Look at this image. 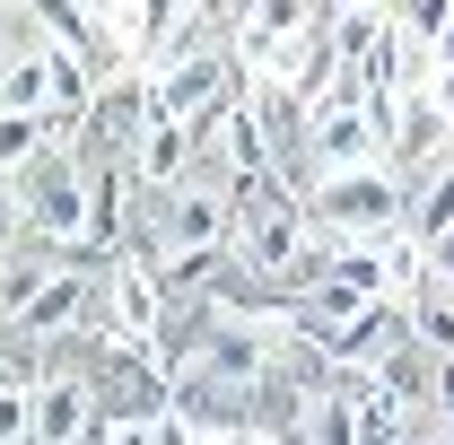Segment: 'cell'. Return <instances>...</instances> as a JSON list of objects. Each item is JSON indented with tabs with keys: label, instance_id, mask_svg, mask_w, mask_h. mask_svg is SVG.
Masks as SVG:
<instances>
[{
	"label": "cell",
	"instance_id": "1",
	"mask_svg": "<svg viewBox=\"0 0 454 445\" xmlns=\"http://www.w3.org/2000/svg\"><path fill=\"white\" fill-rule=\"evenodd\" d=\"M227 236H236V183L227 175H192L175 192H140V219H131V245L149 254V271L192 262V254H227Z\"/></svg>",
	"mask_w": 454,
	"mask_h": 445
},
{
	"label": "cell",
	"instance_id": "6",
	"mask_svg": "<svg viewBox=\"0 0 454 445\" xmlns=\"http://www.w3.org/2000/svg\"><path fill=\"white\" fill-rule=\"evenodd\" d=\"M402 349H411V315H402L394 297H376V306H367V315H358V324H349L324 358H333V367H358V376H376V367H385V358H402Z\"/></svg>",
	"mask_w": 454,
	"mask_h": 445
},
{
	"label": "cell",
	"instance_id": "11",
	"mask_svg": "<svg viewBox=\"0 0 454 445\" xmlns=\"http://www.w3.org/2000/svg\"><path fill=\"white\" fill-rule=\"evenodd\" d=\"M394 27L411 35V44H437L454 27V0H394Z\"/></svg>",
	"mask_w": 454,
	"mask_h": 445
},
{
	"label": "cell",
	"instance_id": "5",
	"mask_svg": "<svg viewBox=\"0 0 454 445\" xmlns=\"http://www.w3.org/2000/svg\"><path fill=\"white\" fill-rule=\"evenodd\" d=\"M297 149H306L315 183H324V175H349V167H385V140L367 131L358 97H349V105H324L315 122H306V140H297Z\"/></svg>",
	"mask_w": 454,
	"mask_h": 445
},
{
	"label": "cell",
	"instance_id": "3",
	"mask_svg": "<svg viewBox=\"0 0 454 445\" xmlns=\"http://www.w3.org/2000/svg\"><path fill=\"white\" fill-rule=\"evenodd\" d=\"M402 210H411V183H402L394 167H349V175H324V183H315V201H306V219H315V236H324V245H349V236H385V227H402Z\"/></svg>",
	"mask_w": 454,
	"mask_h": 445
},
{
	"label": "cell",
	"instance_id": "13",
	"mask_svg": "<svg viewBox=\"0 0 454 445\" xmlns=\"http://www.w3.org/2000/svg\"><path fill=\"white\" fill-rule=\"evenodd\" d=\"M428 271H437V279H454V227L437 236V245H428Z\"/></svg>",
	"mask_w": 454,
	"mask_h": 445
},
{
	"label": "cell",
	"instance_id": "14",
	"mask_svg": "<svg viewBox=\"0 0 454 445\" xmlns=\"http://www.w3.org/2000/svg\"><path fill=\"white\" fill-rule=\"evenodd\" d=\"M402 445H454V428H437V419H411V437Z\"/></svg>",
	"mask_w": 454,
	"mask_h": 445
},
{
	"label": "cell",
	"instance_id": "9",
	"mask_svg": "<svg viewBox=\"0 0 454 445\" xmlns=\"http://www.w3.org/2000/svg\"><path fill=\"white\" fill-rule=\"evenodd\" d=\"M0 113H44V44H35V35L0 70ZM44 122H53V113H44Z\"/></svg>",
	"mask_w": 454,
	"mask_h": 445
},
{
	"label": "cell",
	"instance_id": "10",
	"mask_svg": "<svg viewBox=\"0 0 454 445\" xmlns=\"http://www.w3.org/2000/svg\"><path fill=\"white\" fill-rule=\"evenodd\" d=\"M44 140H53V122H44V113H0V175H18Z\"/></svg>",
	"mask_w": 454,
	"mask_h": 445
},
{
	"label": "cell",
	"instance_id": "8",
	"mask_svg": "<svg viewBox=\"0 0 454 445\" xmlns=\"http://www.w3.org/2000/svg\"><path fill=\"white\" fill-rule=\"evenodd\" d=\"M402 315H411V340L428 349V358H454V279H419L411 297H402Z\"/></svg>",
	"mask_w": 454,
	"mask_h": 445
},
{
	"label": "cell",
	"instance_id": "4",
	"mask_svg": "<svg viewBox=\"0 0 454 445\" xmlns=\"http://www.w3.org/2000/svg\"><path fill=\"white\" fill-rule=\"evenodd\" d=\"M306 27H324L315 0H245V9L227 18V61H236L245 79H262V70L280 61V44H288V35H306Z\"/></svg>",
	"mask_w": 454,
	"mask_h": 445
},
{
	"label": "cell",
	"instance_id": "17",
	"mask_svg": "<svg viewBox=\"0 0 454 445\" xmlns=\"http://www.w3.org/2000/svg\"><path fill=\"white\" fill-rule=\"evenodd\" d=\"M324 18H349V9H376V0H315Z\"/></svg>",
	"mask_w": 454,
	"mask_h": 445
},
{
	"label": "cell",
	"instance_id": "16",
	"mask_svg": "<svg viewBox=\"0 0 454 445\" xmlns=\"http://www.w3.org/2000/svg\"><path fill=\"white\" fill-rule=\"evenodd\" d=\"M236 445H297V437H280V428H236Z\"/></svg>",
	"mask_w": 454,
	"mask_h": 445
},
{
	"label": "cell",
	"instance_id": "18",
	"mask_svg": "<svg viewBox=\"0 0 454 445\" xmlns=\"http://www.w3.org/2000/svg\"><path fill=\"white\" fill-rule=\"evenodd\" d=\"M192 445H236V428H201V437H192Z\"/></svg>",
	"mask_w": 454,
	"mask_h": 445
},
{
	"label": "cell",
	"instance_id": "15",
	"mask_svg": "<svg viewBox=\"0 0 454 445\" xmlns=\"http://www.w3.org/2000/svg\"><path fill=\"white\" fill-rule=\"evenodd\" d=\"M428 70H454V27L437 35V44H428Z\"/></svg>",
	"mask_w": 454,
	"mask_h": 445
},
{
	"label": "cell",
	"instance_id": "7",
	"mask_svg": "<svg viewBox=\"0 0 454 445\" xmlns=\"http://www.w3.org/2000/svg\"><path fill=\"white\" fill-rule=\"evenodd\" d=\"M402 183H411V210H402V227H411L419 245H437V236H446V227H454V149H446V158H437V167L402 175Z\"/></svg>",
	"mask_w": 454,
	"mask_h": 445
},
{
	"label": "cell",
	"instance_id": "12",
	"mask_svg": "<svg viewBox=\"0 0 454 445\" xmlns=\"http://www.w3.org/2000/svg\"><path fill=\"white\" fill-rule=\"evenodd\" d=\"M18 245H27V210H18V183L0 175V262H9Z\"/></svg>",
	"mask_w": 454,
	"mask_h": 445
},
{
	"label": "cell",
	"instance_id": "2",
	"mask_svg": "<svg viewBox=\"0 0 454 445\" xmlns=\"http://www.w3.org/2000/svg\"><path fill=\"white\" fill-rule=\"evenodd\" d=\"M9 183H18L27 236H44V245H61V254H88V158H79L70 140H44Z\"/></svg>",
	"mask_w": 454,
	"mask_h": 445
}]
</instances>
